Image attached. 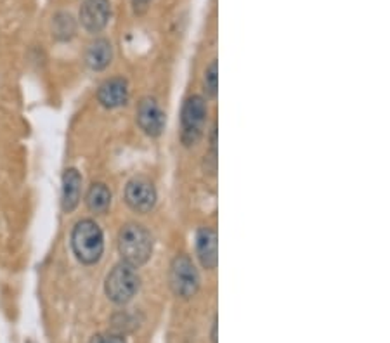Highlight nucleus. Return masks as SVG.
<instances>
[{"label": "nucleus", "instance_id": "12", "mask_svg": "<svg viewBox=\"0 0 390 343\" xmlns=\"http://www.w3.org/2000/svg\"><path fill=\"white\" fill-rule=\"evenodd\" d=\"M113 59V47L106 39H98L87 47L86 64L91 70L101 71Z\"/></svg>", "mask_w": 390, "mask_h": 343}, {"label": "nucleus", "instance_id": "9", "mask_svg": "<svg viewBox=\"0 0 390 343\" xmlns=\"http://www.w3.org/2000/svg\"><path fill=\"white\" fill-rule=\"evenodd\" d=\"M98 99L108 110H115L122 104L127 103L128 99V86L123 78H110L99 87Z\"/></svg>", "mask_w": 390, "mask_h": 343}, {"label": "nucleus", "instance_id": "6", "mask_svg": "<svg viewBox=\"0 0 390 343\" xmlns=\"http://www.w3.org/2000/svg\"><path fill=\"white\" fill-rule=\"evenodd\" d=\"M125 201L134 212L146 213L155 207L156 203V189L151 180L138 177L132 179L125 188Z\"/></svg>", "mask_w": 390, "mask_h": 343}, {"label": "nucleus", "instance_id": "3", "mask_svg": "<svg viewBox=\"0 0 390 343\" xmlns=\"http://www.w3.org/2000/svg\"><path fill=\"white\" fill-rule=\"evenodd\" d=\"M135 269L138 267H132V265L122 262V264L115 265V267L111 269V272L106 276L104 292H106V297L110 298L113 304L125 305L135 297V293L139 292L140 277Z\"/></svg>", "mask_w": 390, "mask_h": 343}, {"label": "nucleus", "instance_id": "1", "mask_svg": "<svg viewBox=\"0 0 390 343\" xmlns=\"http://www.w3.org/2000/svg\"><path fill=\"white\" fill-rule=\"evenodd\" d=\"M71 248L82 264L92 265L99 262L104 252V234L101 227L91 219L76 222L71 232Z\"/></svg>", "mask_w": 390, "mask_h": 343}, {"label": "nucleus", "instance_id": "14", "mask_svg": "<svg viewBox=\"0 0 390 343\" xmlns=\"http://www.w3.org/2000/svg\"><path fill=\"white\" fill-rule=\"evenodd\" d=\"M76 34V21L70 13H58L52 18V35L54 39L68 42L75 37Z\"/></svg>", "mask_w": 390, "mask_h": 343}, {"label": "nucleus", "instance_id": "15", "mask_svg": "<svg viewBox=\"0 0 390 343\" xmlns=\"http://www.w3.org/2000/svg\"><path fill=\"white\" fill-rule=\"evenodd\" d=\"M205 92H207L208 98H215L217 88H219V70H217V61L210 63V66L205 70Z\"/></svg>", "mask_w": 390, "mask_h": 343}, {"label": "nucleus", "instance_id": "7", "mask_svg": "<svg viewBox=\"0 0 390 343\" xmlns=\"http://www.w3.org/2000/svg\"><path fill=\"white\" fill-rule=\"evenodd\" d=\"M110 0H83L80 7V23L88 34H99L110 21Z\"/></svg>", "mask_w": 390, "mask_h": 343}, {"label": "nucleus", "instance_id": "2", "mask_svg": "<svg viewBox=\"0 0 390 343\" xmlns=\"http://www.w3.org/2000/svg\"><path fill=\"white\" fill-rule=\"evenodd\" d=\"M118 252L122 260L132 267L146 264L153 252L151 234L139 224L123 225L118 234Z\"/></svg>", "mask_w": 390, "mask_h": 343}, {"label": "nucleus", "instance_id": "5", "mask_svg": "<svg viewBox=\"0 0 390 343\" xmlns=\"http://www.w3.org/2000/svg\"><path fill=\"white\" fill-rule=\"evenodd\" d=\"M170 288L177 297L191 298L200 288V274L188 255L174 258L170 265Z\"/></svg>", "mask_w": 390, "mask_h": 343}, {"label": "nucleus", "instance_id": "11", "mask_svg": "<svg viewBox=\"0 0 390 343\" xmlns=\"http://www.w3.org/2000/svg\"><path fill=\"white\" fill-rule=\"evenodd\" d=\"M82 198V175L76 168H68L63 175L61 207L64 213H71L78 207Z\"/></svg>", "mask_w": 390, "mask_h": 343}, {"label": "nucleus", "instance_id": "8", "mask_svg": "<svg viewBox=\"0 0 390 343\" xmlns=\"http://www.w3.org/2000/svg\"><path fill=\"white\" fill-rule=\"evenodd\" d=\"M138 123L144 134L158 137L165 127V115L156 99L144 98L138 106Z\"/></svg>", "mask_w": 390, "mask_h": 343}, {"label": "nucleus", "instance_id": "13", "mask_svg": "<svg viewBox=\"0 0 390 343\" xmlns=\"http://www.w3.org/2000/svg\"><path fill=\"white\" fill-rule=\"evenodd\" d=\"M87 208L91 210L92 213H104L111 205V193L110 189L106 188V184L98 183L92 184L91 189L87 191L86 198Z\"/></svg>", "mask_w": 390, "mask_h": 343}, {"label": "nucleus", "instance_id": "17", "mask_svg": "<svg viewBox=\"0 0 390 343\" xmlns=\"http://www.w3.org/2000/svg\"><path fill=\"white\" fill-rule=\"evenodd\" d=\"M132 4H134V11L138 14H143L144 11L148 9V6L151 4V0H132Z\"/></svg>", "mask_w": 390, "mask_h": 343}, {"label": "nucleus", "instance_id": "10", "mask_svg": "<svg viewBox=\"0 0 390 343\" xmlns=\"http://www.w3.org/2000/svg\"><path fill=\"white\" fill-rule=\"evenodd\" d=\"M196 253L205 269H215L219 255H217V232L212 227H202L196 234Z\"/></svg>", "mask_w": 390, "mask_h": 343}, {"label": "nucleus", "instance_id": "4", "mask_svg": "<svg viewBox=\"0 0 390 343\" xmlns=\"http://www.w3.org/2000/svg\"><path fill=\"white\" fill-rule=\"evenodd\" d=\"M207 103L200 96H191L180 111V139L184 146H195L202 137L205 120H207Z\"/></svg>", "mask_w": 390, "mask_h": 343}, {"label": "nucleus", "instance_id": "18", "mask_svg": "<svg viewBox=\"0 0 390 343\" xmlns=\"http://www.w3.org/2000/svg\"><path fill=\"white\" fill-rule=\"evenodd\" d=\"M212 343H217V319L214 321V326H212Z\"/></svg>", "mask_w": 390, "mask_h": 343}, {"label": "nucleus", "instance_id": "16", "mask_svg": "<svg viewBox=\"0 0 390 343\" xmlns=\"http://www.w3.org/2000/svg\"><path fill=\"white\" fill-rule=\"evenodd\" d=\"M91 343H127L125 338L118 333H101L96 334Z\"/></svg>", "mask_w": 390, "mask_h": 343}]
</instances>
